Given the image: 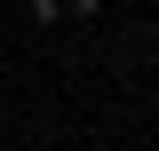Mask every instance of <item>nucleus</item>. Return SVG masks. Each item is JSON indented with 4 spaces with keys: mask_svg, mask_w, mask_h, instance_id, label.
Wrapping results in <instances>:
<instances>
[{
    "mask_svg": "<svg viewBox=\"0 0 159 151\" xmlns=\"http://www.w3.org/2000/svg\"><path fill=\"white\" fill-rule=\"evenodd\" d=\"M64 16H72V24H96V16H103V0H64Z\"/></svg>",
    "mask_w": 159,
    "mask_h": 151,
    "instance_id": "obj_2",
    "label": "nucleus"
},
{
    "mask_svg": "<svg viewBox=\"0 0 159 151\" xmlns=\"http://www.w3.org/2000/svg\"><path fill=\"white\" fill-rule=\"evenodd\" d=\"M32 24H40V32H56V24H64V0H32Z\"/></svg>",
    "mask_w": 159,
    "mask_h": 151,
    "instance_id": "obj_1",
    "label": "nucleus"
}]
</instances>
